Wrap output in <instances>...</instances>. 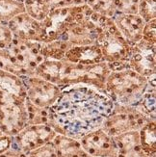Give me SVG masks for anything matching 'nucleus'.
I'll use <instances>...</instances> for the list:
<instances>
[{
  "instance_id": "10",
  "label": "nucleus",
  "mask_w": 156,
  "mask_h": 157,
  "mask_svg": "<svg viewBox=\"0 0 156 157\" xmlns=\"http://www.w3.org/2000/svg\"><path fill=\"white\" fill-rule=\"evenodd\" d=\"M156 86L148 84L140 101L134 107L146 118L156 121Z\"/></svg>"
},
{
  "instance_id": "14",
  "label": "nucleus",
  "mask_w": 156,
  "mask_h": 157,
  "mask_svg": "<svg viewBox=\"0 0 156 157\" xmlns=\"http://www.w3.org/2000/svg\"><path fill=\"white\" fill-rule=\"evenodd\" d=\"M11 146V137L9 136H1L0 137V154L8 151Z\"/></svg>"
},
{
  "instance_id": "8",
  "label": "nucleus",
  "mask_w": 156,
  "mask_h": 157,
  "mask_svg": "<svg viewBox=\"0 0 156 157\" xmlns=\"http://www.w3.org/2000/svg\"><path fill=\"white\" fill-rule=\"evenodd\" d=\"M52 143L55 147L57 157H80L84 152L79 141L62 134H56Z\"/></svg>"
},
{
  "instance_id": "2",
  "label": "nucleus",
  "mask_w": 156,
  "mask_h": 157,
  "mask_svg": "<svg viewBox=\"0 0 156 157\" xmlns=\"http://www.w3.org/2000/svg\"><path fill=\"white\" fill-rule=\"evenodd\" d=\"M147 85L146 78L127 65L120 70L110 71L106 78L103 92L115 104L134 106L143 97Z\"/></svg>"
},
{
  "instance_id": "3",
  "label": "nucleus",
  "mask_w": 156,
  "mask_h": 157,
  "mask_svg": "<svg viewBox=\"0 0 156 157\" xmlns=\"http://www.w3.org/2000/svg\"><path fill=\"white\" fill-rule=\"evenodd\" d=\"M0 128L9 137L17 135L28 124V112L25 98L0 94Z\"/></svg>"
},
{
  "instance_id": "11",
  "label": "nucleus",
  "mask_w": 156,
  "mask_h": 157,
  "mask_svg": "<svg viewBox=\"0 0 156 157\" xmlns=\"http://www.w3.org/2000/svg\"><path fill=\"white\" fill-rule=\"evenodd\" d=\"M140 144L142 148L151 156L156 155V124L154 121H148L139 130Z\"/></svg>"
},
{
  "instance_id": "4",
  "label": "nucleus",
  "mask_w": 156,
  "mask_h": 157,
  "mask_svg": "<svg viewBox=\"0 0 156 157\" xmlns=\"http://www.w3.org/2000/svg\"><path fill=\"white\" fill-rule=\"evenodd\" d=\"M148 121H151V120L140 113L134 106L115 104L113 112L101 128L110 137H115L125 132L139 131Z\"/></svg>"
},
{
  "instance_id": "6",
  "label": "nucleus",
  "mask_w": 156,
  "mask_h": 157,
  "mask_svg": "<svg viewBox=\"0 0 156 157\" xmlns=\"http://www.w3.org/2000/svg\"><path fill=\"white\" fill-rule=\"evenodd\" d=\"M57 133L47 124H27L17 135L11 137V148L28 153L53 140Z\"/></svg>"
},
{
  "instance_id": "5",
  "label": "nucleus",
  "mask_w": 156,
  "mask_h": 157,
  "mask_svg": "<svg viewBox=\"0 0 156 157\" xmlns=\"http://www.w3.org/2000/svg\"><path fill=\"white\" fill-rule=\"evenodd\" d=\"M25 87V99L40 109H49L61 94L59 86L38 76L20 77Z\"/></svg>"
},
{
  "instance_id": "12",
  "label": "nucleus",
  "mask_w": 156,
  "mask_h": 157,
  "mask_svg": "<svg viewBox=\"0 0 156 157\" xmlns=\"http://www.w3.org/2000/svg\"><path fill=\"white\" fill-rule=\"evenodd\" d=\"M26 154L28 157H57L52 141L46 143L44 146L31 151Z\"/></svg>"
},
{
  "instance_id": "1",
  "label": "nucleus",
  "mask_w": 156,
  "mask_h": 157,
  "mask_svg": "<svg viewBox=\"0 0 156 157\" xmlns=\"http://www.w3.org/2000/svg\"><path fill=\"white\" fill-rule=\"evenodd\" d=\"M59 98L48 109V125L57 134L79 141L103 126L115 103L102 91L85 84L60 88Z\"/></svg>"
},
{
  "instance_id": "13",
  "label": "nucleus",
  "mask_w": 156,
  "mask_h": 157,
  "mask_svg": "<svg viewBox=\"0 0 156 157\" xmlns=\"http://www.w3.org/2000/svg\"><path fill=\"white\" fill-rule=\"evenodd\" d=\"M155 0H143L142 1V15L146 18L148 19H154V13H155Z\"/></svg>"
},
{
  "instance_id": "9",
  "label": "nucleus",
  "mask_w": 156,
  "mask_h": 157,
  "mask_svg": "<svg viewBox=\"0 0 156 157\" xmlns=\"http://www.w3.org/2000/svg\"><path fill=\"white\" fill-rule=\"evenodd\" d=\"M0 94H9L25 98L26 92L22 79L13 73L0 71Z\"/></svg>"
},
{
  "instance_id": "7",
  "label": "nucleus",
  "mask_w": 156,
  "mask_h": 157,
  "mask_svg": "<svg viewBox=\"0 0 156 157\" xmlns=\"http://www.w3.org/2000/svg\"><path fill=\"white\" fill-rule=\"evenodd\" d=\"M80 146L93 157H117L118 148L102 128L85 135L79 140Z\"/></svg>"
}]
</instances>
